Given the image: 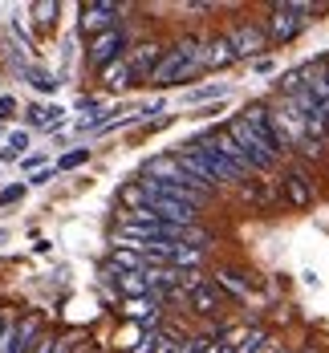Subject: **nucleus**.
<instances>
[{"instance_id": "nucleus-3", "label": "nucleus", "mask_w": 329, "mask_h": 353, "mask_svg": "<svg viewBox=\"0 0 329 353\" xmlns=\"http://www.w3.org/2000/svg\"><path fill=\"white\" fill-rule=\"evenodd\" d=\"M118 57H126V33H122L118 25L106 29V33H98L94 41H90V49H86V61H90L98 73L106 70V65H114Z\"/></svg>"}, {"instance_id": "nucleus-36", "label": "nucleus", "mask_w": 329, "mask_h": 353, "mask_svg": "<svg viewBox=\"0 0 329 353\" xmlns=\"http://www.w3.org/2000/svg\"><path fill=\"white\" fill-rule=\"evenodd\" d=\"M0 325H4V321H0Z\"/></svg>"}, {"instance_id": "nucleus-10", "label": "nucleus", "mask_w": 329, "mask_h": 353, "mask_svg": "<svg viewBox=\"0 0 329 353\" xmlns=\"http://www.w3.org/2000/svg\"><path fill=\"white\" fill-rule=\"evenodd\" d=\"M187 301H191V309H195L199 317H216L219 309H223V296L216 292V284H208V281L199 284V288H191Z\"/></svg>"}, {"instance_id": "nucleus-7", "label": "nucleus", "mask_w": 329, "mask_h": 353, "mask_svg": "<svg viewBox=\"0 0 329 353\" xmlns=\"http://www.w3.org/2000/svg\"><path fill=\"white\" fill-rule=\"evenodd\" d=\"M305 29V17H292V4H272V12H268V45L272 41H292V37Z\"/></svg>"}, {"instance_id": "nucleus-4", "label": "nucleus", "mask_w": 329, "mask_h": 353, "mask_svg": "<svg viewBox=\"0 0 329 353\" xmlns=\"http://www.w3.org/2000/svg\"><path fill=\"white\" fill-rule=\"evenodd\" d=\"M240 122H244V126L252 130L256 139H260V146H264V150H268L272 159H281V154H285L281 139L272 134V122H268V106H264V102H252V106H248L244 114H240Z\"/></svg>"}, {"instance_id": "nucleus-34", "label": "nucleus", "mask_w": 329, "mask_h": 353, "mask_svg": "<svg viewBox=\"0 0 329 353\" xmlns=\"http://www.w3.org/2000/svg\"><path fill=\"white\" fill-rule=\"evenodd\" d=\"M321 77H326V85H329V57H326V70H321Z\"/></svg>"}, {"instance_id": "nucleus-22", "label": "nucleus", "mask_w": 329, "mask_h": 353, "mask_svg": "<svg viewBox=\"0 0 329 353\" xmlns=\"http://www.w3.org/2000/svg\"><path fill=\"white\" fill-rule=\"evenodd\" d=\"M256 345H264V329H248V333H244V341H240V350H236V353H252Z\"/></svg>"}, {"instance_id": "nucleus-1", "label": "nucleus", "mask_w": 329, "mask_h": 353, "mask_svg": "<svg viewBox=\"0 0 329 353\" xmlns=\"http://www.w3.org/2000/svg\"><path fill=\"white\" fill-rule=\"evenodd\" d=\"M199 70V41H179L175 49H163V61L154 65V73L146 77L154 90H167V85H175V81H183L187 73Z\"/></svg>"}, {"instance_id": "nucleus-19", "label": "nucleus", "mask_w": 329, "mask_h": 353, "mask_svg": "<svg viewBox=\"0 0 329 353\" xmlns=\"http://www.w3.org/2000/svg\"><path fill=\"white\" fill-rule=\"evenodd\" d=\"M212 284H223L232 296H248V281H240V272H232V268L216 272V281H212Z\"/></svg>"}, {"instance_id": "nucleus-21", "label": "nucleus", "mask_w": 329, "mask_h": 353, "mask_svg": "<svg viewBox=\"0 0 329 353\" xmlns=\"http://www.w3.org/2000/svg\"><path fill=\"white\" fill-rule=\"evenodd\" d=\"M90 159V150L81 146V150H70V154H61V163H57V171H73V167H81Z\"/></svg>"}, {"instance_id": "nucleus-29", "label": "nucleus", "mask_w": 329, "mask_h": 353, "mask_svg": "<svg viewBox=\"0 0 329 353\" xmlns=\"http://www.w3.org/2000/svg\"><path fill=\"white\" fill-rule=\"evenodd\" d=\"M41 163H45V154H29V159H25V171H37Z\"/></svg>"}, {"instance_id": "nucleus-18", "label": "nucleus", "mask_w": 329, "mask_h": 353, "mask_svg": "<svg viewBox=\"0 0 329 353\" xmlns=\"http://www.w3.org/2000/svg\"><path fill=\"white\" fill-rule=\"evenodd\" d=\"M29 150V130H12L8 142H4V150H0V159L8 163V159H17V154H25Z\"/></svg>"}, {"instance_id": "nucleus-26", "label": "nucleus", "mask_w": 329, "mask_h": 353, "mask_svg": "<svg viewBox=\"0 0 329 353\" xmlns=\"http://www.w3.org/2000/svg\"><path fill=\"white\" fill-rule=\"evenodd\" d=\"M244 195H248V199H252V203H264V199H268V191H264V187H256L252 179H248V183H244Z\"/></svg>"}, {"instance_id": "nucleus-24", "label": "nucleus", "mask_w": 329, "mask_h": 353, "mask_svg": "<svg viewBox=\"0 0 329 353\" xmlns=\"http://www.w3.org/2000/svg\"><path fill=\"white\" fill-rule=\"evenodd\" d=\"M212 350V341L208 337H191V341H183L179 345V353H208Z\"/></svg>"}, {"instance_id": "nucleus-25", "label": "nucleus", "mask_w": 329, "mask_h": 353, "mask_svg": "<svg viewBox=\"0 0 329 353\" xmlns=\"http://www.w3.org/2000/svg\"><path fill=\"white\" fill-rule=\"evenodd\" d=\"M12 118H17V98L4 94V98H0V122H12Z\"/></svg>"}, {"instance_id": "nucleus-32", "label": "nucleus", "mask_w": 329, "mask_h": 353, "mask_svg": "<svg viewBox=\"0 0 329 353\" xmlns=\"http://www.w3.org/2000/svg\"><path fill=\"white\" fill-rule=\"evenodd\" d=\"M163 341H167V345H163V353H179V345H175L171 337H163Z\"/></svg>"}, {"instance_id": "nucleus-12", "label": "nucleus", "mask_w": 329, "mask_h": 353, "mask_svg": "<svg viewBox=\"0 0 329 353\" xmlns=\"http://www.w3.org/2000/svg\"><path fill=\"white\" fill-rule=\"evenodd\" d=\"M61 114H66V110H57V106H29L25 110L29 126H41V130H57V126H61Z\"/></svg>"}, {"instance_id": "nucleus-11", "label": "nucleus", "mask_w": 329, "mask_h": 353, "mask_svg": "<svg viewBox=\"0 0 329 353\" xmlns=\"http://www.w3.org/2000/svg\"><path fill=\"white\" fill-rule=\"evenodd\" d=\"M232 61H236V53H232L228 37H212V41L199 49V65H208V70H223V65H232Z\"/></svg>"}, {"instance_id": "nucleus-35", "label": "nucleus", "mask_w": 329, "mask_h": 353, "mask_svg": "<svg viewBox=\"0 0 329 353\" xmlns=\"http://www.w3.org/2000/svg\"><path fill=\"white\" fill-rule=\"evenodd\" d=\"M0 240H4V232H0Z\"/></svg>"}, {"instance_id": "nucleus-15", "label": "nucleus", "mask_w": 329, "mask_h": 353, "mask_svg": "<svg viewBox=\"0 0 329 353\" xmlns=\"http://www.w3.org/2000/svg\"><path fill=\"white\" fill-rule=\"evenodd\" d=\"M118 288H122L130 301H143V296H150V284H146L143 272H118Z\"/></svg>"}, {"instance_id": "nucleus-13", "label": "nucleus", "mask_w": 329, "mask_h": 353, "mask_svg": "<svg viewBox=\"0 0 329 353\" xmlns=\"http://www.w3.org/2000/svg\"><path fill=\"white\" fill-rule=\"evenodd\" d=\"M102 81H106L110 94H122V90H130V85H134V81H130V70H126V61H122V57H118L114 65L102 70Z\"/></svg>"}, {"instance_id": "nucleus-5", "label": "nucleus", "mask_w": 329, "mask_h": 353, "mask_svg": "<svg viewBox=\"0 0 329 353\" xmlns=\"http://www.w3.org/2000/svg\"><path fill=\"white\" fill-rule=\"evenodd\" d=\"M126 70H130V81H146L154 65L163 61V45L159 41H143V45H134V49H126Z\"/></svg>"}, {"instance_id": "nucleus-27", "label": "nucleus", "mask_w": 329, "mask_h": 353, "mask_svg": "<svg viewBox=\"0 0 329 353\" xmlns=\"http://www.w3.org/2000/svg\"><path fill=\"white\" fill-rule=\"evenodd\" d=\"M49 179H53V171H45V167H41V171H33V175H29V183H25V187H45Z\"/></svg>"}, {"instance_id": "nucleus-31", "label": "nucleus", "mask_w": 329, "mask_h": 353, "mask_svg": "<svg viewBox=\"0 0 329 353\" xmlns=\"http://www.w3.org/2000/svg\"><path fill=\"white\" fill-rule=\"evenodd\" d=\"M272 70H277V65H272L268 57H260V61H256V73H272Z\"/></svg>"}, {"instance_id": "nucleus-14", "label": "nucleus", "mask_w": 329, "mask_h": 353, "mask_svg": "<svg viewBox=\"0 0 329 353\" xmlns=\"http://www.w3.org/2000/svg\"><path fill=\"white\" fill-rule=\"evenodd\" d=\"M21 77H29V85H33V90H41V94H53V90L61 85L53 73L45 70V65H29V61L21 65Z\"/></svg>"}, {"instance_id": "nucleus-20", "label": "nucleus", "mask_w": 329, "mask_h": 353, "mask_svg": "<svg viewBox=\"0 0 329 353\" xmlns=\"http://www.w3.org/2000/svg\"><path fill=\"white\" fill-rule=\"evenodd\" d=\"M223 94H228V85H203V90H191V94H187V102H208V98L223 102Z\"/></svg>"}, {"instance_id": "nucleus-33", "label": "nucleus", "mask_w": 329, "mask_h": 353, "mask_svg": "<svg viewBox=\"0 0 329 353\" xmlns=\"http://www.w3.org/2000/svg\"><path fill=\"white\" fill-rule=\"evenodd\" d=\"M216 353H236L232 345H223V341H216Z\"/></svg>"}, {"instance_id": "nucleus-37", "label": "nucleus", "mask_w": 329, "mask_h": 353, "mask_svg": "<svg viewBox=\"0 0 329 353\" xmlns=\"http://www.w3.org/2000/svg\"><path fill=\"white\" fill-rule=\"evenodd\" d=\"M281 353H285V350H281Z\"/></svg>"}, {"instance_id": "nucleus-28", "label": "nucleus", "mask_w": 329, "mask_h": 353, "mask_svg": "<svg viewBox=\"0 0 329 353\" xmlns=\"http://www.w3.org/2000/svg\"><path fill=\"white\" fill-rule=\"evenodd\" d=\"M33 353H61V345H57L53 337H41V341H37V350H33Z\"/></svg>"}, {"instance_id": "nucleus-17", "label": "nucleus", "mask_w": 329, "mask_h": 353, "mask_svg": "<svg viewBox=\"0 0 329 353\" xmlns=\"http://www.w3.org/2000/svg\"><path fill=\"white\" fill-rule=\"evenodd\" d=\"M110 264H114L118 272H146V260L139 256V252H126V248H114Z\"/></svg>"}, {"instance_id": "nucleus-16", "label": "nucleus", "mask_w": 329, "mask_h": 353, "mask_svg": "<svg viewBox=\"0 0 329 353\" xmlns=\"http://www.w3.org/2000/svg\"><path fill=\"white\" fill-rule=\"evenodd\" d=\"M29 12L37 17V29L49 33V29H57V12H61V4H57V0H41V4H33Z\"/></svg>"}, {"instance_id": "nucleus-2", "label": "nucleus", "mask_w": 329, "mask_h": 353, "mask_svg": "<svg viewBox=\"0 0 329 353\" xmlns=\"http://www.w3.org/2000/svg\"><path fill=\"white\" fill-rule=\"evenodd\" d=\"M223 134H228V139L240 146V154H244V167H248V171H260V175H268V171L277 167V159H272V154L260 146V139H256L252 130L240 122V114H236V118L223 126Z\"/></svg>"}, {"instance_id": "nucleus-30", "label": "nucleus", "mask_w": 329, "mask_h": 353, "mask_svg": "<svg viewBox=\"0 0 329 353\" xmlns=\"http://www.w3.org/2000/svg\"><path fill=\"white\" fill-rule=\"evenodd\" d=\"M154 350H159V337H146L143 345H139V353H154Z\"/></svg>"}, {"instance_id": "nucleus-8", "label": "nucleus", "mask_w": 329, "mask_h": 353, "mask_svg": "<svg viewBox=\"0 0 329 353\" xmlns=\"http://www.w3.org/2000/svg\"><path fill=\"white\" fill-rule=\"evenodd\" d=\"M114 21H118V4H106V0H90V4H81V33L98 37L106 33V29H114Z\"/></svg>"}, {"instance_id": "nucleus-6", "label": "nucleus", "mask_w": 329, "mask_h": 353, "mask_svg": "<svg viewBox=\"0 0 329 353\" xmlns=\"http://www.w3.org/2000/svg\"><path fill=\"white\" fill-rule=\"evenodd\" d=\"M228 45H232V53H236V61H240V57H260V53L268 49V37H264L260 25L240 21V25L228 33Z\"/></svg>"}, {"instance_id": "nucleus-9", "label": "nucleus", "mask_w": 329, "mask_h": 353, "mask_svg": "<svg viewBox=\"0 0 329 353\" xmlns=\"http://www.w3.org/2000/svg\"><path fill=\"white\" fill-rule=\"evenodd\" d=\"M281 187H285V203L297 208V212H301V208H309V203L317 199V187H313V179L305 175V171H289Z\"/></svg>"}, {"instance_id": "nucleus-23", "label": "nucleus", "mask_w": 329, "mask_h": 353, "mask_svg": "<svg viewBox=\"0 0 329 353\" xmlns=\"http://www.w3.org/2000/svg\"><path fill=\"white\" fill-rule=\"evenodd\" d=\"M21 195H25V183H12V187H4V191H0V208H8V203H17Z\"/></svg>"}]
</instances>
